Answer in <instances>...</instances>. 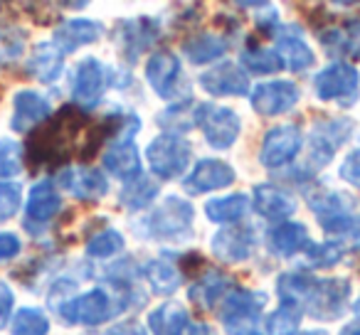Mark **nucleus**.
I'll return each mask as SVG.
<instances>
[{
	"instance_id": "obj_15",
	"label": "nucleus",
	"mask_w": 360,
	"mask_h": 335,
	"mask_svg": "<svg viewBox=\"0 0 360 335\" xmlns=\"http://www.w3.org/2000/svg\"><path fill=\"white\" fill-rule=\"evenodd\" d=\"M252 249H255L252 227H227L212 237V254L225 264H240L250 259Z\"/></svg>"
},
{
	"instance_id": "obj_48",
	"label": "nucleus",
	"mask_w": 360,
	"mask_h": 335,
	"mask_svg": "<svg viewBox=\"0 0 360 335\" xmlns=\"http://www.w3.org/2000/svg\"><path fill=\"white\" fill-rule=\"evenodd\" d=\"M186 335H215V330L205 323H198V325H191V328L186 330Z\"/></svg>"
},
{
	"instance_id": "obj_7",
	"label": "nucleus",
	"mask_w": 360,
	"mask_h": 335,
	"mask_svg": "<svg viewBox=\"0 0 360 335\" xmlns=\"http://www.w3.org/2000/svg\"><path fill=\"white\" fill-rule=\"evenodd\" d=\"M314 89L321 101H338L340 106H353L360 91V74L355 67L345 62H333L316 74Z\"/></svg>"
},
{
	"instance_id": "obj_47",
	"label": "nucleus",
	"mask_w": 360,
	"mask_h": 335,
	"mask_svg": "<svg viewBox=\"0 0 360 335\" xmlns=\"http://www.w3.org/2000/svg\"><path fill=\"white\" fill-rule=\"evenodd\" d=\"M106 335H146V330L136 323H129V325H116V328H111Z\"/></svg>"
},
{
	"instance_id": "obj_11",
	"label": "nucleus",
	"mask_w": 360,
	"mask_h": 335,
	"mask_svg": "<svg viewBox=\"0 0 360 335\" xmlns=\"http://www.w3.org/2000/svg\"><path fill=\"white\" fill-rule=\"evenodd\" d=\"M106 84H109V70L96 57H86L75 70L72 96H75L77 104H82L86 109V106H94L101 99Z\"/></svg>"
},
{
	"instance_id": "obj_37",
	"label": "nucleus",
	"mask_w": 360,
	"mask_h": 335,
	"mask_svg": "<svg viewBox=\"0 0 360 335\" xmlns=\"http://www.w3.org/2000/svg\"><path fill=\"white\" fill-rule=\"evenodd\" d=\"M119 124H121V116H109V119L101 121L99 126H94L91 131H86V143H84V148H82V160L94 158L96 150L104 145V140L109 138L114 131H121Z\"/></svg>"
},
{
	"instance_id": "obj_26",
	"label": "nucleus",
	"mask_w": 360,
	"mask_h": 335,
	"mask_svg": "<svg viewBox=\"0 0 360 335\" xmlns=\"http://www.w3.org/2000/svg\"><path fill=\"white\" fill-rule=\"evenodd\" d=\"M311 244H314V242H311L309 232H306V227L299 225V222H284V225H279L276 230H271V235H269V247L279 256H284V259L299 254V251H309Z\"/></svg>"
},
{
	"instance_id": "obj_9",
	"label": "nucleus",
	"mask_w": 360,
	"mask_h": 335,
	"mask_svg": "<svg viewBox=\"0 0 360 335\" xmlns=\"http://www.w3.org/2000/svg\"><path fill=\"white\" fill-rule=\"evenodd\" d=\"M304 136H301L299 126H276L262 140L259 150V163L264 168H281V165L291 163L296 158V153L301 150Z\"/></svg>"
},
{
	"instance_id": "obj_8",
	"label": "nucleus",
	"mask_w": 360,
	"mask_h": 335,
	"mask_svg": "<svg viewBox=\"0 0 360 335\" xmlns=\"http://www.w3.org/2000/svg\"><path fill=\"white\" fill-rule=\"evenodd\" d=\"M55 310L62 315V320L72 325H101L116 313V308H111L109 294L101 289H91L82 296H75L57 306Z\"/></svg>"
},
{
	"instance_id": "obj_23",
	"label": "nucleus",
	"mask_w": 360,
	"mask_h": 335,
	"mask_svg": "<svg viewBox=\"0 0 360 335\" xmlns=\"http://www.w3.org/2000/svg\"><path fill=\"white\" fill-rule=\"evenodd\" d=\"M62 210V197L57 192L55 183L52 180H40L32 185L30 195H27V222H37V225H45L50 222L57 212Z\"/></svg>"
},
{
	"instance_id": "obj_17",
	"label": "nucleus",
	"mask_w": 360,
	"mask_h": 335,
	"mask_svg": "<svg viewBox=\"0 0 360 335\" xmlns=\"http://www.w3.org/2000/svg\"><path fill=\"white\" fill-rule=\"evenodd\" d=\"M104 168L114 178H119V180H126V183L141 178L143 165H141L139 148H136V143H134V133L126 136V138H121V140H116V143H111L109 148H106Z\"/></svg>"
},
{
	"instance_id": "obj_45",
	"label": "nucleus",
	"mask_w": 360,
	"mask_h": 335,
	"mask_svg": "<svg viewBox=\"0 0 360 335\" xmlns=\"http://www.w3.org/2000/svg\"><path fill=\"white\" fill-rule=\"evenodd\" d=\"M13 303H15V296H13L11 286H8L6 281H0V330L6 328L8 320H11Z\"/></svg>"
},
{
	"instance_id": "obj_10",
	"label": "nucleus",
	"mask_w": 360,
	"mask_h": 335,
	"mask_svg": "<svg viewBox=\"0 0 360 335\" xmlns=\"http://www.w3.org/2000/svg\"><path fill=\"white\" fill-rule=\"evenodd\" d=\"M350 124L348 119H330L323 124H316L314 136H311V150H309V160L314 168H323L333 160L338 145H343L350 138Z\"/></svg>"
},
{
	"instance_id": "obj_39",
	"label": "nucleus",
	"mask_w": 360,
	"mask_h": 335,
	"mask_svg": "<svg viewBox=\"0 0 360 335\" xmlns=\"http://www.w3.org/2000/svg\"><path fill=\"white\" fill-rule=\"evenodd\" d=\"M343 244L338 242H328V244H311L309 247V261L314 266H333L343 259Z\"/></svg>"
},
{
	"instance_id": "obj_21",
	"label": "nucleus",
	"mask_w": 360,
	"mask_h": 335,
	"mask_svg": "<svg viewBox=\"0 0 360 335\" xmlns=\"http://www.w3.org/2000/svg\"><path fill=\"white\" fill-rule=\"evenodd\" d=\"M119 27L124 32H119V42L124 57H129V62H136L139 55L158 37V22L150 18H139V20H124L119 22Z\"/></svg>"
},
{
	"instance_id": "obj_35",
	"label": "nucleus",
	"mask_w": 360,
	"mask_h": 335,
	"mask_svg": "<svg viewBox=\"0 0 360 335\" xmlns=\"http://www.w3.org/2000/svg\"><path fill=\"white\" fill-rule=\"evenodd\" d=\"M13 335H47L50 333V320L40 308H20L13 318Z\"/></svg>"
},
{
	"instance_id": "obj_51",
	"label": "nucleus",
	"mask_w": 360,
	"mask_h": 335,
	"mask_svg": "<svg viewBox=\"0 0 360 335\" xmlns=\"http://www.w3.org/2000/svg\"><path fill=\"white\" fill-rule=\"evenodd\" d=\"M355 315H358V318H360V296H358V301H355Z\"/></svg>"
},
{
	"instance_id": "obj_18",
	"label": "nucleus",
	"mask_w": 360,
	"mask_h": 335,
	"mask_svg": "<svg viewBox=\"0 0 360 335\" xmlns=\"http://www.w3.org/2000/svg\"><path fill=\"white\" fill-rule=\"evenodd\" d=\"M104 27L94 20H84V18H77V20H67L62 22L55 30V37H52V45L62 52V55H70V52L79 50L84 45H94L101 37Z\"/></svg>"
},
{
	"instance_id": "obj_16",
	"label": "nucleus",
	"mask_w": 360,
	"mask_h": 335,
	"mask_svg": "<svg viewBox=\"0 0 360 335\" xmlns=\"http://www.w3.org/2000/svg\"><path fill=\"white\" fill-rule=\"evenodd\" d=\"M200 86L212 96H242L250 89V77L232 62L217 65L200 74Z\"/></svg>"
},
{
	"instance_id": "obj_40",
	"label": "nucleus",
	"mask_w": 360,
	"mask_h": 335,
	"mask_svg": "<svg viewBox=\"0 0 360 335\" xmlns=\"http://www.w3.org/2000/svg\"><path fill=\"white\" fill-rule=\"evenodd\" d=\"M22 202V190L18 183H0V222L11 220Z\"/></svg>"
},
{
	"instance_id": "obj_30",
	"label": "nucleus",
	"mask_w": 360,
	"mask_h": 335,
	"mask_svg": "<svg viewBox=\"0 0 360 335\" xmlns=\"http://www.w3.org/2000/svg\"><path fill=\"white\" fill-rule=\"evenodd\" d=\"M240 62L247 72L252 74H274V72L284 70V62L276 52L266 50V47L257 45L255 37L247 40V47L240 52Z\"/></svg>"
},
{
	"instance_id": "obj_27",
	"label": "nucleus",
	"mask_w": 360,
	"mask_h": 335,
	"mask_svg": "<svg viewBox=\"0 0 360 335\" xmlns=\"http://www.w3.org/2000/svg\"><path fill=\"white\" fill-rule=\"evenodd\" d=\"M191 315L183 306L163 303L148 313V328L153 335H186Z\"/></svg>"
},
{
	"instance_id": "obj_14",
	"label": "nucleus",
	"mask_w": 360,
	"mask_h": 335,
	"mask_svg": "<svg viewBox=\"0 0 360 335\" xmlns=\"http://www.w3.org/2000/svg\"><path fill=\"white\" fill-rule=\"evenodd\" d=\"M52 106L42 94L32 89H22L13 99V131L15 133H30L35 126H42L45 121H50Z\"/></svg>"
},
{
	"instance_id": "obj_42",
	"label": "nucleus",
	"mask_w": 360,
	"mask_h": 335,
	"mask_svg": "<svg viewBox=\"0 0 360 335\" xmlns=\"http://www.w3.org/2000/svg\"><path fill=\"white\" fill-rule=\"evenodd\" d=\"M22 35H15V32H0V67L8 65L11 60L22 55Z\"/></svg>"
},
{
	"instance_id": "obj_36",
	"label": "nucleus",
	"mask_w": 360,
	"mask_h": 335,
	"mask_svg": "<svg viewBox=\"0 0 360 335\" xmlns=\"http://www.w3.org/2000/svg\"><path fill=\"white\" fill-rule=\"evenodd\" d=\"M124 244H126V239L121 232L104 230L86 242V254H89L91 259H109V256L119 254V251L124 249Z\"/></svg>"
},
{
	"instance_id": "obj_34",
	"label": "nucleus",
	"mask_w": 360,
	"mask_h": 335,
	"mask_svg": "<svg viewBox=\"0 0 360 335\" xmlns=\"http://www.w3.org/2000/svg\"><path fill=\"white\" fill-rule=\"evenodd\" d=\"M301 318H304V310L299 306L281 303L274 313H269L266 318V333L269 335H296Z\"/></svg>"
},
{
	"instance_id": "obj_6",
	"label": "nucleus",
	"mask_w": 360,
	"mask_h": 335,
	"mask_svg": "<svg viewBox=\"0 0 360 335\" xmlns=\"http://www.w3.org/2000/svg\"><path fill=\"white\" fill-rule=\"evenodd\" d=\"M193 217H195V212H193L191 202L180 200V197H165L163 205L148 215L146 225H148L150 237H158V239L165 242H178L191 235Z\"/></svg>"
},
{
	"instance_id": "obj_50",
	"label": "nucleus",
	"mask_w": 360,
	"mask_h": 335,
	"mask_svg": "<svg viewBox=\"0 0 360 335\" xmlns=\"http://www.w3.org/2000/svg\"><path fill=\"white\" fill-rule=\"evenodd\" d=\"M296 335H328V330L316 328V330H304V333H296Z\"/></svg>"
},
{
	"instance_id": "obj_25",
	"label": "nucleus",
	"mask_w": 360,
	"mask_h": 335,
	"mask_svg": "<svg viewBox=\"0 0 360 335\" xmlns=\"http://www.w3.org/2000/svg\"><path fill=\"white\" fill-rule=\"evenodd\" d=\"M276 50H279L276 55L281 57V62H284L291 72H304V70H309V67H314V62H316L314 52H311V47L304 42V37L296 32V27H289V32L276 37Z\"/></svg>"
},
{
	"instance_id": "obj_24",
	"label": "nucleus",
	"mask_w": 360,
	"mask_h": 335,
	"mask_svg": "<svg viewBox=\"0 0 360 335\" xmlns=\"http://www.w3.org/2000/svg\"><path fill=\"white\" fill-rule=\"evenodd\" d=\"M62 70H65V55H62L52 42H40V45L32 50L30 60H27V74L40 79L42 84L57 81Z\"/></svg>"
},
{
	"instance_id": "obj_20",
	"label": "nucleus",
	"mask_w": 360,
	"mask_h": 335,
	"mask_svg": "<svg viewBox=\"0 0 360 335\" xmlns=\"http://www.w3.org/2000/svg\"><path fill=\"white\" fill-rule=\"evenodd\" d=\"M255 210L259 212L264 220L284 222L286 217H291L296 212V200L291 192L266 183V185L255 188Z\"/></svg>"
},
{
	"instance_id": "obj_38",
	"label": "nucleus",
	"mask_w": 360,
	"mask_h": 335,
	"mask_svg": "<svg viewBox=\"0 0 360 335\" xmlns=\"http://www.w3.org/2000/svg\"><path fill=\"white\" fill-rule=\"evenodd\" d=\"M22 171V148L11 138L0 140V180L8 183V178L18 176Z\"/></svg>"
},
{
	"instance_id": "obj_3",
	"label": "nucleus",
	"mask_w": 360,
	"mask_h": 335,
	"mask_svg": "<svg viewBox=\"0 0 360 335\" xmlns=\"http://www.w3.org/2000/svg\"><path fill=\"white\" fill-rule=\"evenodd\" d=\"M193 158V148L183 136L175 133H160L153 138L146 148V160L148 168L163 180H173V178L183 176L188 171Z\"/></svg>"
},
{
	"instance_id": "obj_4",
	"label": "nucleus",
	"mask_w": 360,
	"mask_h": 335,
	"mask_svg": "<svg viewBox=\"0 0 360 335\" xmlns=\"http://www.w3.org/2000/svg\"><path fill=\"white\" fill-rule=\"evenodd\" d=\"M350 298V281L348 279H316L311 281V289L306 294L301 310L316 320H338L343 315Z\"/></svg>"
},
{
	"instance_id": "obj_29",
	"label": "nucleus",
	"mask_w": 360,
	"mask_h": 335,
	"mask_svg": "<svg viewBox=\"0 0 360 335\" xmlns=\"http://www.w3.org/2000/svg\"><path fill=\"white\" fill-rule=\"evenodd\" d=\"M227 284H230V279L225 274H220V271H205V276L188 291V298H191L193 306H198L202 310L215 308L227 296Z\"/></svg>"
},
{
	"instance_id": "obj_31",
	"label": "nucleus",
	"mask_w": 360,
	"mask_h": 335,
	"mask_svg": "<svg viewBox=\"0 0 360 335\" xmlns=\"http://www.w3.org/2000/svg\"><path fill=\"white\" fill-rule=\"evenodd\" d=\"M247 200L245 195L235 192V195H225V197H217V200H207L205 202V215L207 220L217 222V225H232V222H240L247 212Z\"/></svg>"
},
{
	"instance_id": "obj_32",
	"label": "nucleus",
	"mask_w": 360,
	"mask_h": 335,
	"mask_svg": "<svg viewBox=\"0 0 360 335\" xmlns=\"http://www.w3.org/2000/svg\"><path fill=\"white\" fill-rule=\"evenodd\" d=\"M143 276L148 279L150 289L155 294H175L183 284V274L175 269L173 264H168L165 259H153L143 266Z\"/></svg>"
},
{
	"instance_id": "obj_41",
	"label": "nucleus",
	"mask_w": 360,
	"mask_h": 335,
	"mask_svg": "<svg viewBox=\"0 0 360 335\" xmlns=\"http://www.w3.org/2000/svg\"><path fill=\"white\" fill-rule=\"evenodd\" d=\"M335 50L345 52L350 57H360V18L345 22L343 30H338V45Z\"/></svg>"
},
{
	"instance_id": "obj_1",
	"label": "nucleus",
	"mask_w": 360,
	"mask_h": 335,
	"mask_svg": "<svg viewBox=\"0 0 360 335\" xmlns=\"http://www.w3.org/2000/svg\"><path fill=\"white\" fill-rule=\"evenodd\" d=\"M86 126V114L77 106H62L57 116H52L42 129L32 133L30 143H27V163L32 165H57L67 163L70 150L75 145V138L79 131Z\"/></svg>"
},
{
	"instance_id": "obj_44",
	"label": "nucleus",
	"mask_w": 360,
	"mask_h": 335,
	"mask_svg": "<svg viewBox=\"0 0 360 335\" xmlns=\"http://www.w3.org/2000/svg\"><path fill=\"white\" fill-rule=\"evenodd\" d=\"M20 249H22V244H20V239H18V235H13V232H0V264L15 259V256L20 254Z\"/></svg>"
},
{
	"instance_id": "obj_43",
	"label": "nucleus",
	"mask_w": 360,
	"mask_h": 335,
	"mask_svg": "<svg viewBox=\"0 0 360 335\" xmlns=\"http://www.w3.org/2000/svg\"><path fill=\"white\" fill-rule=\"evenodd\" d=\"M338 176L343 178L348 185H353V188H358V190H360V148L345 155V160H343V165H340Z\"/></svg>"
},
{
	"instance_id": "obj_19",
	"label": "nucleus",
	"mask_w": 360,
	"mask_h": 335,
	"mask_svg": "<svg viewBox=\"0 0 360 335\" xmlns=\"http://www.w3.org/2000/svg\"><path fill=\"white\" fill-rule=\"evenodd\" d=\"M146 79L158 96H170L180 79V60L173 52H153L146 62Z\"/></svg>"
},
{
	"instance_id": "obj_12",
	"label": "nucleus",
	"mask_w": 360,
	"mask_h": 335,
	"mask_svg": "<svg viewBox=\"0 0 360 335\" xmlns=\"http://www.w3.org/2000/svg\"><path fill=\"white\" fill-rule=\"evenodd\" d=\"M301 99V91L294 81H266L252 91V109L262 116H276L294 109Z\"/></svg>"
},
{
	"instance_id": "obj_13",
	"label": "nucleus",
	"mask_w": 360,
	"mask_h": 335,
	"mask_svg": "<svg viewBox=\"0 0 360 335\" xmlns=\"http://www.w3.org/2000/svg\"><path fill=\"white\" fill-rule=\"evenodd\" d=\"M235 183V168L225 160L217 158H205L195 165V171L186 178L183 188H186L191 195H202V192L222 190V188H230Z\"/></svg>"
},
{
	"instance_id": "obj_22",
	"label": "nucleus",
	"mask_w": 360,
	"mask_h": 335,
	"mask_svg": "<svg viewBox=\"0 0 360 335\" xmlns=\"http://www.w3.org/2000/svg\"><path fill=\"white\" fill-rule=\"evenodd\" d=\"M62 188L72 192L77 200H99V197L106 195L109 190V183H106L104 173L101 171H91V168H82V171H65L60 176Z\"/></svg>"
},
{
	"instance_id": "obj_33",
	"label": "nucleus",
	"mask_w": 360,
	"mask_h": 335,
	"mask_svg": "<svg viewBox=\"0 0 360 335\" xmlns=\"http://www.w3.org/2000/svg\"><path fill=\"white\" fill-rule=\"evenodd\" d=\"M155 195H158V185L150 178L141 176L136 180L126 183L119 195V202L124 207H129V210H143V207H148L155 200Z\"/></svg>"
},
{
	"instance_id": "obj_5",
	"label": "nucleus",
	"mask_w": 360,
	"mask_h": 335,
	"mask_svg": "<svg viewBox=\"0 0 360 335\" xmlns=\"http://www.w3.org/2000/svg\"><path fill=\"white\" fill-rule=\"evenodd\" d=\"M193 121L200 126L205 140L217 150H225L240 138L242 121L235 114V109L227 106H215V104H200L195 106Z\"/></svg>"
},
{
	"instance_id": "obj_49",
	"label": "nucleus",
	"mask_w": 360,
	"mask_h": 335,
	"mask_svg": "<svg viewBox=\"0 0 360 335\" xmlns=\"http://www.w3.org/2000/svg\"><path fill=\"white\" fill-rule=\"evenodd\" d=\"M340 335H360V325L358 323H350V325H345L343 328V333Z\"/></svg>"
},
{
	"instance_id": "obj_2",
	"label": "nucleus",
	"mask_w": 360,
	"mask_h": 335,
	"mask_svg": "<svg viewBox=\"0 0 360 335\" xmlns=\"http://www.w3.org/2000/svg\"><path fill=\"white\" fill-rule=\"evenodd\" d=\"M266 303L264 294L252 289H232L222 298L220 320L227 335H264L259 328L262 308Z\"/></svg>"
},
{
	"instance_id": "obj_46",
	"label": "nucleus",
	"mask_w": 360,
	"mask_h": 335,
	"mask_svg": "<svg viewBox=\"0 0 360 335\" xmlns=\"http://www.w3.org/2000/svg\"><path fill=\"white\" fill-rule=\"evenodd\" d=\"M257 27L262 30V35H274L279 30V15H276V11L259 13L257 15Z\"/></svg>"
},
{
	"instance_id": "obj_28",
	"label": "nucleus",
	"mask_w": 360,
	"mask_h": 335,
	"mask_svg": "<svg viewBox=\"0 0 360 335\" xmlns=\"http://www.w3.org/2000/svg\"><path fill=\"white\" fill-rule=\"evenodd\" d=\"M183 52L193 65H210L227 52V40L215 32H200L183 42Z\"/></svg>"
}]
</instances>
